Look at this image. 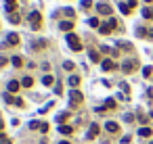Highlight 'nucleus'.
<instances>
[{"label": "nucleus", "mask_w": 153, "mask_h": 144, "mask_svg": "<svg viewBox=\"0 0 153 144\" xmlns=\"http://www.w3.org/2000/svg\"><path fill=\"white\" fill-rule=\"evenodd\" d=\"M65 40H67V44H69V48L71 50H82V42H80V38H78V35L76 33H67L65 35Z\"/></svg>", "instance_id": "obj_1"}, {"label": "nucleus", "mask_w": 153, "mask_h": 144, "mask_svg": "<svg viewBox=\"0 0 153 144\" xmlns=\"http://www.w3.org/2000/svg\"><path fill=\"white\" fill-rule=\"evenodd\" d=\"M82 100H84L82 92H80V90H76V88H71V90H69V104H71V106H78Z\"/></svg>", "instance_id": "obj_2"}, {"label": "nucleus", "mask_w": 153, "mask_h": 144, "mask_svg": "<svg viewBox=\"0 0 153 144\" xmlns=\"http://www.w3.org/2000/svg\"><path fill=\"white\" fill-rule=\"evenodd\" d=\"M40 23H42V17L38 11H32L30 13V27L32 29H40Z\"/></svg>", "instance_id": "obj_3"}, {"label": "nucleus", "mask_w": 153, "mask_h": 144, "mask_svg": "<svg viewBox=\"0 0 153 144\" xmlns=\"http://www.w3.org/2000/svg\"><path fill=\"white\" fill-rule=\"evenodd\" d=\"M134 69H136V61H126L124 65H122V71H124V73H132Z\"/></svg>", "instance_id": "obj_4"}, {"label": "nucleus", "mask_w": 153, "mask_h": 144, "mask_svg": "<svg viewBox=\"0 0 153 144\" xmlns=\"http://www.w3.org/2000/svg\"><path fill=\"white\" fill-rule=\"evenodd\" d=\"M96 136H99V125H96V123H92V125H90V130L86 132V138H88V140H94Z\"/></svg>", "instance_id": "obj_5"}, {"label": "nucleus", "mask_w": 153, "mask_h": 144, "mask_svg": "<svg viewBox=\"0 0 153 144\" xmlns=\"http://www.w3.org/2000/svg\"><path fill=\"white\" fill-rule=\"evenodd\" d=\"M96 11L101 13V15H111V6L105 4V2H99V4H96Z\"/></svg>", "instance_id": "obj_6"}, {"label": "nucleus", "mask_w": 153, "mask_h": 144, "mask_svg": "<svg viewBox=\"0 0 153 144\" xmlns=\"http://www.w3.org/2000/svg\"><path fill=\"white\" fill-rule=\"evenodd\" d=\"M105 130L109 132V134H118V132H120V125L115 123V121H107V123H105Z\"/></svg>", "instance_id": "obj_7"}, {"label": "nucleus", "mask_w": 153, "mask_h": 144, "mask_svg": "<svg viewBox=\"0 0 153 144\" xmlns=\"http://www.w3.org/2000/svg\"><path fill=\"white\" fill-rule=\"evenodd\" d=\"M6 44L8 46H17V44H19V35L17 33H8L6 35Z\"/></svg>", "instance_id": "obj_8"}, {"label": "nucleus", "mask_w": 153, "mask_h": 144, "mask_svg": "<svg viewBox=\"0 0 153 144\" xmlns=\"http://www.w3.org/2000/svg\"><path fill=\"white\" fill-rule=\"evenodd\" d=\"M101 67H103V71H111V69H115V63H113L111 59H105V61L101 63Z\"/></svg>", "instance_id": "obj_9"}, {"label": "nucleus", "mask_w": 153, "mask_h": 144, "mask_svg": "<svg viewBox=\"0 0 153 144\" xmlns=\"http://www.w3.org/2000/svg\"><path fill=\"white\" fill-rule=\"evenodd\" d=\"M19 86H21L19 82H15V79H11V82L6 84V90H8V92H13V94H15L17 90H19Z\"/></svg>", "instance_id": "obj_10"}, {"label": "nucleus", "mask_w": 153, "mask_h": 144, "mask_svg": "<svg viewBox=\"0 0 153 144\" xmlns=\"http://www.w3.org/2000/svg\"><path fill=\"white\" fill-rule=\"evenodd\" d=\"M59 27H61V31L71 33V27H74V23H71V21H61V23H59Z\"/></svg>", "instance_id": "obj_11"}, {"label": "nucleus", "mask_w": 153, "mask_h": 144, "mask_svg": "<svg viewBox=\"0 0 153 144\" xmlns=\"http://www.w3.org/2000/svg\"><path fill=\"white\" fill-rule=\"evenodd\" d=\"M111 29H113V27H111V25H109V21H107V23H103V25H101V27H99V31H101L103 35H107V33H111Z\"/></svg>", "instance_id": "obj_12"}, {"label": "nucleus", "mask_w": 153, "mask_h": 144, "mask_svg": "<svg viewBox=\"0 0 153 144\" xmlns=\"http://www.w3.org/2000/svg\"><path fill=\"white\" fill-rule=\"evenodd\" d=\"M143 17L149 19V21H153V8L151 6H145V8H143Z\"/></svg>", "instance_id": "obj_13"}, {"label": "nucleus", "mask_w": 153, "mask_h": 144, "mask_svg": "<svg viewBox=\"0 0 153 144\" xmlns=\"http://www.w3.org/2000/svg\"><path fill=\"white\" fill-rule=\"evenodd\" d=\"M88 57H90V61H92V63H99V61H101V55H99L94 48H92V50H88Z\"/></svg>", "instance_id": "obj_14"}, {"label": "nucleus", "mask_w": 153, "mask_h": 144, "mask_svg": "<svg viewBox=\"0 0 153 144\" xmlns=\"http://www.w3.org/2000/svg\"><path fill=\"white\" fill-rule=\"evenodd\" d=\"M151 134H153L151 128H141V130H139V136H141V138H149Z\"/></svg>", "instance_id": "obj_15"}, {"label": "nucleus", "mask_w": 153, "mask_h": 144, "mask_svg": "<svg viewBox=\"0 0 153 144\" xmlns=\"http://www.w3.org/2000/svg\"><path fill=\"white\" fill-rule=\"evenodd\" d=\"M59 132L65 134V136H69V134L74 132V128H71V125H59Z\"/></svg>", "instance_id": "obj_16"}, {"label": "nucleus", "mask_w": 153, "mask_h": 144, "mask_svg": "<svg viewBox=\"0 0 153 144\" xmlns=\"http://www.w3.org/2000/svg\"><path fill=\"white\" fill-rule=\"evenodd\" d=\"M69 86H71V88L80 86V75H69Z\"/></svg>", "instance_id": "obj_17"}, {"label": "nucleus", "mask_w": 153, "mask_h": 144, "mask_svg": "<svg viewBox=\"0 0 153 144\" xmlns=\"http://www.w3.org/2000/svg\"><path fill=\"white\" fill-rule=\"evenodd\" d=\"M88 25H90V27H101V21H99L96 17H90V19H88Z\"/></svg>", "instance_id": "obj_18"}, {"label": "nucleus", "mask_w": 153, "mask_h": 144, "mask_svg": "<svg viewBox=\"0 0 153 144\" xmlns=\"http://www.w3.org/2000/svg\"><path fill=\"white\" fill-rule=\"evenodd\" d=\"M32 84H34L32 77H23V79H21V86H23V88H32Z\"/></svg>", "instance_id": "obj_19"}, {"label": "nucleus", "mask_w": 153, "mask_h": 144, "mask_svg": "<svg viewBox=\"0 0 153 144\" xmlns=\"http://www.w3.org/2000/svg\"><path fill=\"white\" fill-rule=\"evenodd\" d=\"M103 106H105V109H115V100H113V98H107Z\"/></svg>", "instance_id": "obj_20"}, {"label": "nucleus", "mask_w": 153, "mask_h": 144, "mask_svg": "<svg viewBox=\"0 0 153 144\" xmlns=\"http://www.w3.org/2000/svg\"><path fill=\"white\" fill-rule=\"evenodd\" d=\"M120 11H122L124 15H130V6L126 4V2H120Z\"/></svg>", "instance_id": "obj_21"}, {"label": "nucleus", "mask_w": 153, "mask_h": 144, "mask_svg": "<svg viewBox=\"0 0 153 144\" xmlns=\"http://www.w3.org/2000/svg\"><path fill=\"white\" fill-rule=\"evenodd\" d=\"M8 21L11 23H19V15L17 13H8Z\"/></svg>", "instance_id": "obj_22"}, {"label": "nucleus", "mask_w": 153, "mask_h": 144, "mask_svg": "<svg viewBox=\"0 0 153 144\" xmlns=\"http://www.w3.org/2000/svg\"><path fill=\"white\" fill-rule=\"evenodd\" d=\"M42 84L44 86H52V75H44L42 77Z\"/></svg>", "instance_id": "obj_23"}, {"label": "nucleus", "mask_w": 153, "mask_h": 144, "mask_svg": "<svg viewBox=\"0 0 153 144\" xmlns=\"http://www.w3.org/2000/svg\"><path fill=\"white\" fill-rule=\"evenodd\" d=\"M67 117H69V113H59V115H57V121H59V123L63 125V121H65Z\"/></svg>", "instance_id": "obj_24"}, {"label": "nucleus", "mask_w": 153, "mask_h": 144, "mask_svg": "<svg viewBox=\"0 0 153 144\" xmlns=\"http://www.w3.org/2000/svg\"><path fill=\"white\" fill-rule=\"evenodd\" d=\"M143 75H145V77H151V75H153V67H145V69H143Z\"/></svg>", "instance_id": "obj_25"}, {"label": "nucleus", "mask_w": 153, "mask_h": 144, "mask_svg": "<svg viewBox=\"0 0 153 144\" xmlns=\"http://www.w3.org/2000/svg\"><path fill=\"white\" fill-rule=\"evenodd\" d=\"M6 11H15V0H6Z\"/></svg>", "instance_id": "obj_26"}, {"label": "nucleus", "mask_w": 153, "mask_h": 144, "mask_svg": "<svg viewBox=\"0 0 153 144\" xmlns=\"http://www.w3.org/2000/svg\"><path fill=\"white\" fill-rule=\"evenodd\" d=\"M80 6H82V8H90V6H92V0H82Z\"/></svg>", "instance_id": "obj_27"}, {"label": "nucleus", "mask_w": 153, "mask_h": 144, "mask_svg": "<svg viewBox=\"0 0 153 144\" xmlns=\"http://www.w3.org/2000/svg\"><path fill=\"white\" fill-rule=\"evenodd\" d=\"M11 63H13L15 67H21V57H13V59H11Z\"/></svg>", "instance_id": "obj_28"}, {"label": "nucleus", "mask_w": 153, "mask_h": 144, "mask_svg": "<svg viewBox=\"0 0 153 144\" xmlns=\"http://www.w3.org/2000/svg\"><path fill=\"white\" fill-rule=\"evenodd\" d=\"M63 13H65L67 17H74V15H76V11H74V8H69V6H67V8H63Z\"/></svg>", "instance_id": "obj_29"}, {"label": "nucleus", "mask_w": 153, "mask_h": 144, "mask_svg": "<svg viewBox=\"0 0 153 144\" xmlns=\"http://www.w3.org/2000/svg\"><path fill=\"white\" fill-rule=\"evenodd\" d=\"M118 46H120V48H124V50H130V48H132L128 42H118Z\"/></svg>", "instance_id": "obj_30"}, {"label": "nucleus", "mask_w": 153, "mask_h": 144, "mask_svg": "<svg viewBox=\"0 0 153 144\" xmlns=\"http://www.w3.org/2000/svg\"><path fill=\"white\" fill-rule=\"evenodd\" d=\"M124 121L132 123V121H134V115H132V113H126V115H124Z\"/></svg>", "instance_id": "obj_31"}, {"label": "nucleus", "mask_w": 153, "mask_h": 144, "mask_svg": "<svg viewBox=\"0 0 153 144\" xmlns=\"http://www.w3.org/2000/svg\"><path fill=\"white\" fill-rule=\"evenodd\" d=\"M63 67H65L67 71H71V69H74V63H71V61H65V63H63Z\"/></svg>", "instance_id": "obj_32"}, {"label": "nucleus", "mask_w": 153, "mask_h": 144, "mask_svg": "<svg viewBox=\"0 0 153 144\" xmlns=\"http://www.w3.org/2000/svg\"><path fill=\"white\" fill-rule=\"evenodd\" d=\"M40 121H30V130H36V128H40Z\"/></svg>", "instance_id": "obj_33"}, {"label": "nucleus", "mask_w": 153, "mask_h": 144, "mask_svg": "<svg viewBox=\"0 0 153 144\" xmlns=\"http://www.w3.org/2000/svg\"><path fill=\"white\" fill-rule=\"evenodd\" d=\"M136 35H139V38H143V35H147V31L143 29V27H136Z\"/></svg>", "instance_id": "obj_34"}, {"label": "nucleus", "mask_w": 153, "mask_h": 144, "mask_svg": "<svg viewBox=\"0 0 153 144\" xmlns=\"http://www.w3.org/2000/svg\"><path fill=\"white\" fill-rule=\"evenodd\" d=\"M4 100H6V102H8V104H11V102H15V98H13V96H11V94H4Z\"/></svg>", "instance_id": "obj_35"}, {"label": "nucleus", "mask_w": 153, "mask_h": 144, "mask_svg": "<svg viewBox=\"0 0 153 144\" xmlns=\"http://www.w3.org/2000/svg\"><path fill=\"white\" fill-rule=\"evenodd\" d=\"M6 61H8L6 57H0V67H4V65H6Z\"/></svg>", "instance_id": "obj_36"}, {"label": "nucleus", "mask_w": 153, "mask_h": 144, "mask_svg": "<svg viewBox=\"0 0 153 144\" xmlns=\"http://www.w3.org/2000/svg\"><path fill=\"white\" fill-rule=\"evenodd\" d=\"M128 6H130V8H134V6H136V0H130V2H128Z\"/></svg>", "instance_id": "obj_37"}, {"label": "nucleus", "mask_w": 153, "mask_h": 144, "mask_svg": "<svg viewBox=\"0 0 153 144\" xmlns=\"http://www.w3.org/2000/svg\"><path fill=\"white\" fill-rule=\"evenodd\" d=\"M0 144H13V142H11V140H8V138H4V140H2V142H0Z\"/></svg>", "instance_id": "obj_38"}, {"label": "nucleus", "mask_w": 153, "mask_h": 144, "mask_svg": "<svg viewBox=\"0 0 153 144\" xmlns=\"http://www.w3.org/2000/svg\"><path fill=\"white\" fill-rule=\"evenodd\" d=\"M147 35H149V40H153V29H149V31H147Z\"/></svg>", "instance_id": "obj_39"}, {"label": "nucleus", "mask_w": 153, "mask_h": 144, "mask_svg": "<svg viewBox=\"0 0 153 144\" xmlns=\"http://www.w3.org/2000/svg\"><path fill=\"white\" fill-rule=\"evenodd\" d=\"M59 144H71V142H69V140H61Z\"/></svg>", "instance_id": "obj_40"}, {"label": "nucleus", "mask_w": 153, "mask_h": 144, "mask_svg": "<svg viewBox=\"0 0 153 144\" xmlns=\"http://www.w3.org/2000/svg\"><path fill=\"white\" fill-rule=\"evenodd\" d=\"M4 138H6V136H4V134H2V132H0V142H2Z\"/></svg>", "instance_id": "obj_41"}, {"label": "nucleus", "mask_w": 153, "mask_h": 144, "mask_svg": "<svg viewBox=\"0 0 153 144\" xmlns=\"http://www.w3.org/2000/svg\"><path fill=\"white\" fill-rule=\"evenodd\" d=\"M145 2H147V4H149V2H153V0H145Z\"/></svg>", "instance_id": "obj_42"}, {"label": "nucleus", "mask_w": 153, "mask_h": 144, "mask_svg": "<svg viewBox=\"0 0 153 144\" xmlns=\"http://www.w3.org/2000/svg\"><path fill=\"white\" fill-rule=\"evenodd\" d=\"M151 117H153V111H151Z\"/></svg>", "instance_id": "obj_43"}, {"label": "nucleus", "mask_w": 153, "mask_h": 144, "mask_svg": "<svg viewBox=\"0 0 153 144\" xmlns=\"http://www.w3.org/2000/svg\"><path fill=\"white\" fill-rule=\"evenodd\" d=\"M149 144H153V140H151V142H149Z\"/></svg>", "instance_id": "obj_44"}]
</instances>
